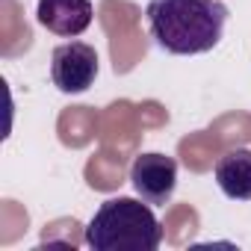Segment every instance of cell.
Instances as JSON below:
<instances>
[{"mask_svg":"<svg viewBox=\"0 0 251 251\" xmlns=\"http://www.w3.org/2000/svg\"><path fill=\"white\" fill-rule=\"evenodd\" d=\"M98 77V50L86 42L59 45L50 56V80L65 95L86 92Z\"/></svg>","mask_w":251,"mask_h":251,"instance_id":"cell-3","label":"cell"},{"mask_svg":"<svg viewBox=\"0 0 251 251\" xmlns=\"http://www.w3.org/2000/svg\"><path fill=\"white\" fill-rule=\"evenodd\" d=\"M130 183H133V189L139 192L142 201H148L154 207L169 204L172 195H175V186H177V163H175V157L160 154V151L139 154L133 160V166H130Z\"/></svg>","mask_w":251,"mask_h":251,"instance_id":"cell-4","label":"cell"},{"mask_svg":"<svg viewBox=\"0 0 251 251\" xmlns=\"http://www.w3.org/2000/svg\"><path fill=\"white\" fill-rule=\"evenodd\" d=\"M163 242V225L136 198H109L98 207L86 227V245L95 251H157Z\"/></svg>","mask_w":251,"mask_h":251,"instance_id":"cell-2","label":"cell"},{"mask_svg":"<svg viewBox=\"0 0 251 251\" xmlns=\"http://www.w3.org/2000/svg\"><path fill=\"white\" fill-rule=\"evenodd\" d=\"M92 15L95 9L89 0H39V6H36L39 24L62 39H74L86 33L92 24Z\"/></svg>","mask_w":251,"mask_h":251,"instance_id":"cell-5","label":"cell"},{"mask_svg":"<svg viewBox=\"0 0 251 251\" xmlns=\"http://www.w3.org/2000/svg\"><path fill=\"white\" fill-rule=\"evenodd\" d=\"M213 177L230 201H251V151L233 148L216 160Z\"/></svg>","mask_w":251,"mask_h":251,"instance_id":"cell-6","label":"cell"},{"mask_svg":"<svg viewBox=\"0 0 251 251\" xmlns=\"http://www.w3.org/2000/svg\"><path fill=\"white\" fill-rule=\"evenodd\" d=\"M145 18L151 39L166 53L195 56L222 42L227 6L222 0H151Z\"/></svg>","mask_w":251,"mask_h":251,"instance_id":"cell-1","label":"cell"}]
</instances>
